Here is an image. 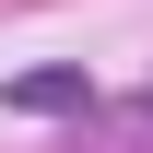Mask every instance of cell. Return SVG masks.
Wrapping results in <instances>:
<instances>
[{
	"label": "cell",
	"instance_id": "cell-1",
	"mask_svg": "<svg viewBox=\"0 0 153 153\" xmlns=\"http://www.w3.org/2000/svg\"><path fill=\"white\" fill-rule=\"evenodd\" d=\"M0 106H24V118H71V106H94V82H82V71H24V82H0Z\"/></svg>",
	"mask_w": 153,
	"mask_h": 153
}]
</instances>
